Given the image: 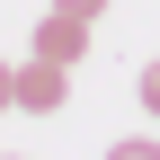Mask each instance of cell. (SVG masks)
Segmentation results:
<instances>
[{"instance_id":"cell-4","label":"cell","mask_w":160,"mask_h":160,"mask_svg":"<svg viewBox=\"0 0 160 160\" xmlns=\"http://www.w3.org/2000/svg\"><path fill=\"white\" fill-rule=\"evenodd\" d=\"M142 107L160 116V62H142Z\"/></svg>"},{"instance_id":"cell-2","label":"cell","mask_w":160,"mask_h":160,"mask_svg":"<svg viewBox=\"0 0 160 160\" xmlns=\"http://www.w3.org/2000/svg\"><path fill=\"white\" fill-rule=\"evenodd\" d=\"M36 53H45V62H80V53H89V18L45 9V18H36Z\"/></svg>"},{"instance_id":"cell-3","label":"cell","mask_w":160,"mask_h":160,"mask_svg":"<svg viewBox=\"0 0 160 160\" xmlns=\"http://www.w3.org/2000/svg\"><path fill=\"white\" fill-rule=\"evenodd\" d=\"M18 107V62H0V116Z\"/></svg>"},{"instance_id":"cell-5","label":"cell","mask_w":160,"mask_h":160,"mask_svg":"<svg viewBox=\"0 0 160 160\" xmlns=\"http://www.w3.org/2000/svg\"><path fill=\"white\" fill-rule=\"evenodd\" d=\"M53 9H71V18H98V9H107V0H53Z\"/></svg>"},{"instance_id":"cell-1","label":"cell","mask_w":160,"mask_h":160,"mask_svg":"<svg viewBox=\"0 0 160 160\" xmlns=\"http://www.w3.org/2000/svg\"><path fill=\"white\" fill-rule=\"evenodd\" d=\"M62 98H71V62H18V116H62Z\"/></svg>"}]
</instances>
